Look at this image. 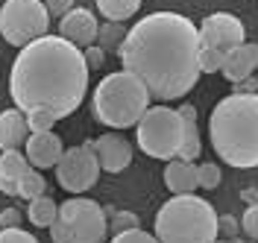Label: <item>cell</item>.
Wrapping results in <instances>:
<instances>
[{"label":"cell","instance_id":"e0dca14e","mask_svg":"<svg viewBox=\"0 0 258 243\" xmlns=\"http://www.w3.org/2000/svg\"><path fill=\"white\" fill-rule=\"evenodd\" d=\"M27 170H30V161L21 149L0 152V194L18 196V185H21V176Z\"/></svg>","mask_w":258,"mask_h":243},{"label":"cell","instance_id":"484cf974","mask_svg":"<svg viewBox=\"0 0 258 243\" xmlns=\"http://www.w3.org/2000/svg\"><path fill=\"white\" fill-rule=\"evenodd\" d=\"M241 228L246 237L258 240V202L246 205V211H243V217H241Z\"/></svg>","mask_w":258,"mask_h":243},{"label":"cell","instance_id":"cb8c5ba5","mask_svg":"<svg viewBox=\"0 0 258 243\" xmlns=\"http://www.w3.org/2000/svg\"><path fill=\"white\" fill-rule=\"evenodd\" d=\"M100 47L106 50V47H120L123 44V38H126V33H123V27H117L114 21H109L106 27H100Z\"/></svg>","mask_w":258,"mask_h":243},{"label":"cell","instance_id":"83f0119b","mask_svg":"<svg viewBox=\"0 0 258 243\" xmlns=\"http://www.w3.org/2000/svg\"><path fill=\"white\" fill-rule=\"evenodd\" d=\"M112 228L114 234H120V231H132V228H141V220L132 214V211H117L112 220Z\"/></svg>","mask_w":258,"mask_h":243},{"label":"cell","instance_id":"603a6c76","mask_svg":"<svg viewBox=\"0 0 258 243\" xmlns=\"http://www.w3.org/2000/svg\"><path fill=\"white\" fill-rule=\"evenodd\" d=\"M56 120H59V117H56L53 112H44V109L27 114V126H30V132H53Z\"/></svg>","mask_w":258,"mask_h":243},{"label":"cell","instance_id":"6da1fadb","mask_svg":"<svg viewBox=\"0 0 258 243\" xmlns=\"http://www.w3.org/2000/svg\"><path fill=\"white\" fill-rule=\"evenodd\" d=\"M200 27L179 12H153L126 30L120 65L147 85L150 97L170 103L200 82Z\"/></svg>","mask_w":258,"mask_h":243},{"label":"cell","instance_id":"9c48e42d","mask_svg":"<svg viewBox=\"0 0 258 243\" xmlns=\"http://www.w3.org/2000/svg\"><path fill=\"white\" fill-rule=\"evenodd\" d=\"M97 179H100V161L91 149V141L82 146H74V149H64L62 161L56 164V182L62 191L80 196L94 188Z\"/></svg>","mask_w":258,"mask_h":243},{"label":"cell","instance_id":"8fae6325","mask_svg":"<svg viewBox=\"0 0 258 243\" xmlns=\"http://www.w3.org/2000/svg\"><path fill=\"white\" fill-rule=\"evenodd\" d=\"M24 155L35 170H56V164L64 155L62 138L56 132H30V138L24 144Z\"/></svg>","mask_w":258,"mask_h":243},{"label":"cell","instance_id":"2e32d148","mask_svg":"<svg viewBox=\"0 0 258 243\" xmlns=\"http://www.w3.org/2000/svg\"><path fill=\"white\" fill-rule=\"evenodd\" d=\"M164 188L173 196L182 194H194L200 188V176H197V164L194 161H182V158H173L164 167Z\"/></svg>","mask_w":258,"mask_h":243},{"label":"cell","instance_id":"ac0fdd59","mask_svg":"<svg viewBox=\"0 0 258 243\" xmlns=\"http://www.w3.org/2000/svg\"><path fill=\"white\" fill-rule=\"evenodd\" d=\"M179 114H182V123H185V141H182V149H179V158L194 161L203 152V141H200V129H197V109L185 103V106H179Z\"/></svg>","mask_w":258,"mask_h":243},{"label":"cell","instance_id":"5bb4252c","mask_svg":"<svg viewBox=\"0 0 258 243\" xmlns=\"http://www.w3.org/2000/svg\"><path fill=\"white\" fill-rule=\"evenodd\" d=\"M255 67H258V44L243 41L241 47H235V50L226 53V65H223L220 73H223L232 85H238V82L249 79V76L255 73Z\"/></svg>","mask_w":258,"mask_h":243},{"label":"cell","instance_id":"836d02e7","mask_svg":"<svg viewBox=\"0 0 258 243\" xmlns=\"http://www.w3.org/2000/svg\"><path fill=\"white\" fill-rule=\"evenodd\" d=\"M243 199H246V205H252V202H258V191H255V188L243 191Z\"/></svg>","mask_w":258,"mask_h":243},{"label":"cell","instance_id":"4fadbf2b","mask_svg":"<svg viewBox=\"0 0 258 243\" xmlns=\"http://www.w3.org/2000/svg\"><path fill=\"white\" fill-rule=\"evenodd\" d=\"M59 35L68 38L71 44L77 47H91L100 35V24L91 9H82V6H74L64 18H59Z\"/></svg>","mask_w":258,"mask_h":243},{"label":"cell","instance_id":"5b68a950","mask_svg":"<svg viewBox=\"0 0 258 243\" xmlns=\"http://www.w3.org/2000/svg\"><path fill=\"white\" fill-rule=\"evenodd\" d=\"M150 91L138 76H132L129 70H114L109 76H103L100 85L91 94V114L97 123L109 126L112 132L138 126V120L150 109Z\"/></svg>","mask_w":258,"mask_h":243},{"label":"cell","instance_id":"3957f363","mask_svg":"<svg viewBox=\"0 0 258 243\" xmlns=\"http://www.w3.org/2000/svg\"><path fill=\"white\" fill-rule=\"evenodd\" d=\"M209 138L229 167H258V94H229L209 114Z\"/></svg>","mask_w":258,"mask_h":243},{"label":"cell","instance_id":"f546056e","mask_svg":"<svg viewBox=\"0 0 258 243\" xmlns=\"http://www.w3.org/2000/svg\"><path fill=\"white\" fill-rule=\"evenodd\" d=\"M50 18H64L71 9H74V0H44Z\"/></svg>","mask_w":258,"mask_h":243},{"label":"cell","instance_id":"d6986e66","mask_svg":"<svg viewBox=\"0 0 258 243\" xmlns=\"http://www.w3.org/2000/svg\"><path fill=\"white\" fill-rule=\"evenodd\" d=\"M27 217H30V223L35 228H50L53 220L59 217V205H56L50 196H35V199H30Z\"/></svg>","mask_w":258,"mask_h":243},{"label":"cell","instance_id":"30bf717a","mask_svg":"<svg viewBox=\"0 0 258 243\" xmlns=\"http://www.w3.org/2000/svg\"><path fill=\"white\" fill-rule=\"evenodd\" d=\"M200 41H203V47H214L220 53H229V50L241 47L246 41V30H243L241 18L229 15V12H214V15L203 18Z\"/></svg>","mask_w":258,"mask_h":243},{"label":"cell","instance_id":"e575fe53","mask_svg":"<svg viewBox=\"0 0 258 243\" xmlns=\"http://www.w3.org/2000/svg\"><path fill=\"white\" fill-rule=\"evenodd\" d=\"M214 243H235V240H226V237H217Z\"/></svg>","mask_w":258,"mask_h":243},{"label":"cell","instance_id":"7a4b0ae2","mask_svg":"<svg viewBox=\"0 0 258 243\" xmlns=\"http://www.w3.org/2000/svg\"><path fill=\"white\" fill-rule=\"evenodd\" d=\"M88 62L77 44L62 35H41L21 47L9 73V94L15 109L53 112L59 120L74 114L88 91Z\"/></svg>","mask_w":258,"mask_h":243},{"label":"cell","instance_id":"ffe728a7","mask_svg":"<svg viewBox=\"0 0 258 243\" xmlns=\"http://www.w3.org/2000/svg\"><path fill=\"white\" fill-rule=\"evenodd\" d=\"M144 0H97V9L106 21H114V24H123L129 18L141 9Z\"/></svg>","mask_w":258,"mask_h":243},{"label":"cell","instance_id":"7c38bea8","mask_svg":"<svg viewBox=\"0 0 258 243\" xmlns=\"http://www.w3.org/2000/svg\"><path fill=\"white\" fill-rule=\"evenodd\" d=\"M91 149H94L103 173H123L129 164H132V146H129V141L120 138L117 132L100 135L97 141H91Z\"/></svg>","mask_w":258,"mask_h":243},{"label":"cell","instance_id":"d6a6232c","mask_svg":"<svg viewBox=\"0 0 258 243\" xmlns=\"http://www.w3.org/2000/svg\"><path fill=\"white\" fill-rule=\"evenodd\" d=\"M217 228H220L223 234H235V231L241 228V223H238L232 214H223V217H220V223H217Z\"/></svg>","mask_w":258,"mask_h":243},{"label":"cell","instance_id":"4316f807","mask_svg":"<svg viewBox=\"0 0 258 243\" xmlns=\"http://www.w3.org/2000/svg\"><path fill=\"white\" fill-rule=\"evenodd\" d=\"M112 243H159V240H156V234H150V231H144V228H132V231L114 234Z\"/></svg>","mask_w":258,"mask_h":243},{"label":"cell","instance_id":"44dd1931","mask_svg":"<svg viewBox=\"0 0 258 243\" xmlns=\"http://www.w3.org/2000/svg\"><path fill=\"white\" fill-rule=\"evenodd\" d=\"M44 191H47V182H44V176H41L35 167H30V170L21 176L18 196H24V199L30 202V199H35V196H44Z\"/></svg>","mask_w":258,"mask_h":243},{"label":"cell","instance_id":"1f68e13d","mask_svg":"<svg viewBox=\"0 0 258 243\" xmlns=\"http://www.w3.org/2000/svg\"><path fill=\"white\" fill-rule=\"evenodd\" d=\"M0 226L3 228H21V211L18 208H3L0 211Z\"/></svg>","mask_w":258,"mask_h":243},{"label":"cell","instance_id":"7402d4cb","mask_svg":"<svg viewBox=\"0 0 258 243\" xmlns=\"http://www.w3.org/2000/svg\"><path fill=\"white\" fill-rule=\"evenodd\" d=\"M223 65H226V53H220V50H214V47L200 50V70L203 73H220Z\"/></svg>","mask_w":258,"mask_h":243},{"label":"cell","instance_id":"8992f818","mask_svg":"<svg viewBox=\"0 0 258 243\" xmlns=\"http://www.w3.org/2000/svg\"><path fill=\"white\" fill-rule=\"evenodd\" d=\"M109 220L100 202L85 196H71L59 205V217L50 226L53 243H106Z\"/></svg>","mask_w":258,"mask_h":243},{"label":"cell","instance_id":"ba28073f","mask_svg":"<svg viewBox=\"0 0 258 243\" xmlns=\"http://www.w3.org/2000/svg\"><path fill=\"white\" fill-rule=\"evenodd\" d=\"M50 12L44 0H3L0 6V35L12 47H27L35 38L47 35Z\"/></svg>","mask_w":258,"mask_h":243},{"label":"cell","instance_id":"f1b7e54d","mask_svg":"<svg viewBox=\"0 0 258 243\" xmlns=\"http://www.w3.org/2000/svg\"><path fill=\"white\" fill-rule=\"evenodd\" d=\"M0 243H38V237L24 228H0Z\"/></svg>","mask_w":258,"mask_h":243},{"label":"cell","instance_id":"52a82bcc","mask_svg":"<svg viewBox=\"0 0 258 243\" xmlns=\"http://www.w3.org/2000/svg\"><path fill=\"white\" fill-rule=\"evenodd\" d=\"M135 138H138L141 152L150 158H159V161L179 158V149L185 141V123H182L179 109L150 106L135 126Z\"/></svg>","mask_w":258,"mask_h":243},{"label":"cell","instance_id":"d4e9b609","mask_svg":"<svg viewBox=\"0 0 258 243\" xmlns=\"http://www.w3.org/2000/svg\"><path fill=\"white\" fill-rule=\"evenodd\" d=\"M197 176H200V188H206V191H214L217 185H220V179H223V173H220V167L214 161H206L197 167Z\"/></svg>","mask_w":258,"mask_h":243},{"label":"cell","instance_id":"277c9868","mask_svg":"<svg viewBox=\"0 0 258 243\" xmlns=\"http://www.w3.org/2000/svg\"><path fill=\"white\" fill-rule=\"evenodd\" d=\"M220 217L209 199L197 194L170 196L156 214L153 234L159 243H214Z\"/></svg>","mask_w":258,"mask_h":243},{"label":"cell","instance_id":"4dcf8cb0","mask_svg":"<svg viewBox=\"0 0 258 243\" xmlns=\"http://www.w3.org/2000/svg\"><path fill=\"white\" fill-rule=\"evenodd\" d=\"M85 62H88V70H94V67H100L103 62H106V50L103 47H85Z\"/></svg>","mask_w":258,"mask_h":243},{"label":"cell","instance_id":"9a60e30c","mask_svg":"<svg viewBox=\"0 0 258 243\" xmlns=\"http://www.w3.org/2000/svg\"><path fill=\"white\" fill-rule=\"evenodd\" d=\"M30 138V126H27V114L21 109H3L0 112V149H21Z\"/></svg>","mask_w":258,"mask_h":243}]
</instances>
